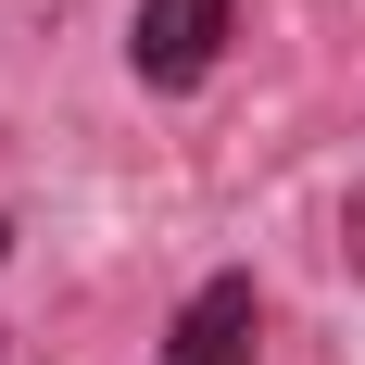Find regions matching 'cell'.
Returning a JSON list of instances; mask_svg holds the SVG:
<instances>
[{"mask_svg":"<svg viewBox=\"0 0 365 365\" xmlns=\"http://www.w3.org/2000/svg\"><path fill=\"white\" fill-rule=\"evenodd\" d=\"M340 252H353V264H365V202H353V215H340Z\"/></svg>","mask_w":365,"mask_h":365,"instance_id":"3","label":"cell"},{"mask_svg":"<svg viewBox=\"0 0 365 365\" xmlns=\"http://www.w3.org/2000/svg\"><path fill=\"white\" fill-rule=\"evenodd\" d=\"M252 328H264V302H252V277L227 264V277H202V290L177 302V328H164L151 365H252Z\"/></svg>","mask_w":365,"mask_h":365,"instance_id":"2","label":"cell"},{"mask_svg":"<svg viewBox=\"0 0 365 365\" xmlns=\"http://www.w3.org/2000/svg\"><path fill=\"white\" fill-rule=\"evenodd\" d=\"M227 26H240V0H139V13H126L139 88H202V76L227 63Z\"/></svg>","mask_w":365,"mask_h":365,"instance_id":"1","label":"cell"},{"mask_svg":"<svg viewBox=\"0 0 365 365\" xmlns=\"http://www.w3.org/2000/svg\"><path fill=\"white\" fill-rule=\"evenodd\" d=\"M0 252H13V215H0Z\"/></svg>","mask_w":365,"mask_h":365,"instance_id":"4","label":"cell"}]
</instances>
